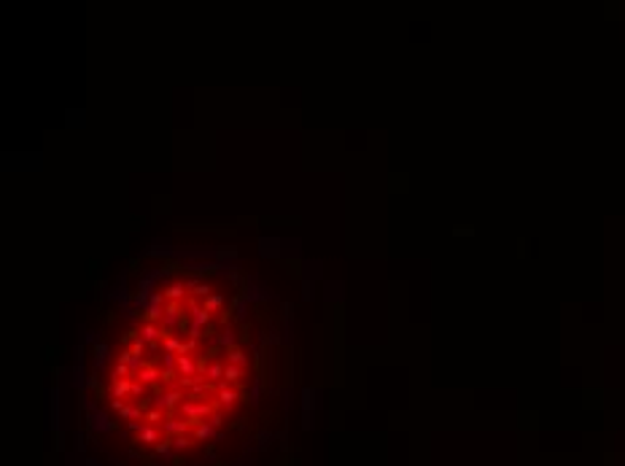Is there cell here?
<instances>
[{
	"label": "cell",
	"instance_id": "1",
	"mask_svg": "<svg viewBox=\"0 0 625 466\" xmlns=\"http://www.w3.org/2000/svg\"><path fill=\"white\" fill-rule=\"evenodd\" d=\"M208 323H210V313H208V310H205L202 305L189 302V337L191 340H200Z\"/></svg>",
	"mask_w": 625,
	"mask_h": 466
},
{
	"label": "cell",
	"instance_id": "2",
	"mask_svg": "<svg viewBox=\"0 0 625 466\" xmlns=\"http://www.w3.org/2000/svg\"><path fill=\"white\" fill-rule=\"evenodd\" d=\"M138 334H140V340H143L146 345H156L159 340H167L170 337V332L162 326V323H154V321H143L138 326Z\"/></svg>",
	"mask_w": 625,
	"mask_h": 466
},
{
	"label": "cell",
	"instance_id": "3",
	"mask_svg": "<svg viewBox=\"0 0 625 466\" xmlns=\"http://www.w3.org/2000/svg\"><path fill=\"white\" fill-rule=\"evenodd\" d=\"M189 318V315H184V302H167V307H165V315H162V326L167 329V332H173V329H181V323Z\"/></svg>",
	"mask_w": 625,
	"mask_h": 466
},
{
	"label": "cell",
	"instance_id": "4",
	"mask_svg": "<svg viewBox=\"0 0 625 466\" xmlns=\"http://www.w3.org/2000/svg\"><path fill=\"white\" fill-rule=\"evenodd\" d=\"M191 429V423L186 418H175V415H170V418H165L162 423V431L167 434V437H181V434H186Z\"/></svg>",
	"mask_w": 625,
	"mask_h": 466
},
{
	"label": "cell",
	"instance_id": "5",
	"mask_svg": "<svg viewBox=\"0 0 625 466\" xmlns=\"http://www.w3.org/2000/svg\"><path fill=\"white\" fill-rule=\"evenodd\" d=\"M216 399H219V407H235V404H238V399H240V394H238V388H232V385L221 383L219 391H216Z\"/></svg>",
	"mask_w": 625,
	"mask_h": 466
},
{
	"label": "cell",
	"instance_id": "6",
	"mask_svg": "<svg viewBox=\"0 0 625 466\" xmlns=\"http://www.w3.org/2000/svg\"><path fill=\"white\" fill-rule=\"evenodd\" d=\"M138 377H140V383H143V385H156L159 380H162V369L156 367V364H146V367L138 372Z\"/></svg>",
	"mask_w": 625,
	"mask_h": 466
},
{
	"label": "cell",
	"instance_id": "7",
	"mask_svg": "<svg viewBox=\"0 0 625 466\" xmlns=\"http://www.w3.org/2000/svg\"><path fill=\"white\" fill-rule=\"evenodd\" d=\"M129 391H132V380H113L108 394H110V399H124V396H129Z\"/></svg>",
	"mask_w": 625,
	"mask_h": 466
},
{
	"label": "cell",
	"instance_id": "8",
	"mask_svg": "<svg viewBox=\"0 0 625 466\" xmlns=\"http://www.w3.org/2000/svg\"><path fill=\"white\" fill-rule=\"evenodd\" d=\"M162 291H165V299H167V302H184L186 283H181V280H175V283H170L167 288H162Z\"/></svg>",
	"mask_w": 625,
	"mask_h": 466
},
{
	"label": "cell",
	"instance_id": "9",
	"mask_svg": "<svg viewBox=\"0 0 625 466\" xmlns=\"http://www.w3.org/2000/svg\"><path fill=\"white\" fill-rule=\"evenodd\" d=\"M224 369H226V364H221V361H210L208 364V369H205V377L210 380V383H224Z\"/></svg>",
	"mask_w": 625,
	"mask_h": 466
},
{
	"label": "cell",
	"instance_id": "10",
	"mask_svg": "<svg viewBox=\"0 0 625 466\" xmlns=\"http://www.w3.org/2000/svg\"><path fill=\"white\" fill-rule=\"evenodd\" d=\"M224 356H226V364H235V367H243V369L248 367V356H245V353H243V350H240V348H232V350H226Z\"/></svg>",
	"mask_w": 625,
	"mask_h": 466
},
{
	"label": "cell",
	"instance_id": "11",
	"mask_svg": "<svg viewBox=\"0 0 625 466\" xmlns=\"http://www.w3.org/2000/svg\"><path fill=\"white\" fill-rule=\"evenodd\" d=\"M89 420H92L94 431H113V423H110L103 412H92V415H89Z\"/></svg>",
	"mask_w": 625,
	"mask_h": 466
},
{
	"label": "cell",
	"instance_id": "12",
	"mask_svg": "<svg viewBox=\"0 0 625 466\" xmlns=\"http://www.w3.org/2000/svg\"><path fill=\"white\" fill-rule=\"evenodd\" d=\"M243 372H245L243 367H235V364H226V369H224V383H226V385H235V383H240V377H243Z\"/></svg>",
	"mask_w": 625,
	"mask_h": 466
},
{
	"label": "cell",
	"instance_id": "13",
	"mask_svg": "<svg viewBox=\"0 0 625 466\" xmlns=\"http://www.w3.org/2000/svg\"><path fill=\"white\" fill-rule=\"evenodd\" d=\"M108 358H110V348L105 342H97V345H94V367H97V369L105 367Z\"/></svg>",
	"mask_w": 625,
	"mask_h": 466
},
{
	"label": "cell",
	"instance_id": "14",
	"mask_svg": "<svg viewBox=\"0 0 625 466\" xmlns=\"http://www.w3.org/2000/svg\"><path fill=\"white\" fill-rule=\"evenodd\" d=\"M191 269L200 275H213L221 269V262H197V264H191Z\"/></svg>",
	"mask_w": 625,
	"mask_h": 466
},
{
	"label": "cell",
	"instance_id": "15",
	"mask_svg": "<svg viewBox=\"0 0 625 466\" xmlns=\"http://www.w3.org/2000/svg\"><path fill=\"white\" fill-rule=\"evenodd\" d=\"M213 429H216V426L205 423V420H202V423H197V426H194V439H197V442L210 439V437H213Z\"/></svg>",
	"mask_w": 625,
	"mask_h": 466
},
{
	"label": "cell",
	"instance_id": "16",
	"mask_svg": "<svg viewBox=\"0 0 625 466\" xmlns=\"http://www.w3.org/2000/svg\"><path fill=\"white\" fill-rule=\"evenodd\" d=\"M205 310H208V313H216V310H221L224 307V297H221V294H210L208 299H205V305H202Z\"/></svg>",
	"mask_w": 625,
	"mask_h": 466
},
{
	"label": "cell",
	"instance_id": "17",
	"mask_svg": "<svg viewBox=\"0 0 625 466\" xmlns=\"http://www.w3.org/2000/svg\"><path fill=\"white\" fill-rule=\"evenodd\" d=\"M165 350H167V353H181V350H184V340L170 334V337L165 340Z\"/></svg>",
	"mask_w": 625,
	"mask_h": 466
},
{
	"label": "cell",
	"instance_id": "18",
	"mask_svg": "<svg viewBox=\"0 0 625 466\" xmlns=\"http://www.w3.org/2000/svg\"><path fill=\"white\" fill-rule=\"evenodd\" d=\"M235 342H238V337H235V332H232V329L221 332V337H219V345H221V348L232 350V348H235Z\"/></svg>",
	"mask_w": 625,
	"mask_h": 466
},
{
	"label": "cell",
	"instance_id": "19",
	"mask_svg": "<svg viewBox=\"0 0 625 466\" xmlns=\"http://www.w3.org/2000/svg\"><path fill=\"white\" fill-rule=\"evenodd\" d=\"M170 442H173V450H186L191 445V439L186 437V434H181V437H173Z\"/></svg>",
	"mask_w": 625,
	"mask_h": 466
},
{
	"label": "cell",
	"instance_id": "20",
	"mask_svg": "<svg viewBox=\"0 0 625 466\" xmlns=\"http://www.w3.org/2000/svg\"><path fill=\"white\" fill-rule=\"evenodd\" d=\"M210 291H213V288H210V283H200L191 294H194V297H205V299H208V297H210Z\"/></svg>",
	"mask_w": 625,
	"mask_h": 466
},
{
	"label": "cell",
	"instance_id": "21",
	"mask_svg": "<svg viewBox=\"0 0 625 466\" xmlns=\"http://www.w3.org/2000/svg\"><path fill=\"white\" fill-rule=\"evenodd\" d=\"M135 356H132V350H122V353L116 356V364H124V367H129V361H132Z\"/></svg>",
	"mask_w": 625,
	"mask_h": 466
},
{
	"label": "cell",
	"instance_id": "22",
	"mask_svg": "<svg viewBox=\"0 0 625 466\" xmlns=\"http://www.w3.org/2000/svg\"><path fill=\"white\" fill-rule=\"evenodd\" d=\"M129 350H132V356H140V358H143V353H146V342L138 337V340L132 342V348H129Z\"/></svg>",
	"mask_w": 625,
	"mask_h": 466
},
{
	"label": "cell",
	"instance_id": "23",
	"mask_svg": "<svg viewBox=\"0 0 625 466\" xmlns=\"http://www.w3.org/2000/svg\"><path fill=\"white\" fill-rule=\"evenodd\" d=\"M143 394H146V385H143V383H132V391H129V396L138 399V396H143Z\"/></svg>",
	"mask_w": 625,
	"mask_h": 466
},
{
	"label": "cell",
	"instance_id": "24",
	"mask_svg": "<svg viewBox=\"0 0 625 466\" xmlns=\"http://www.w3.org/2000/svg\"><path fill=\"white\" fill-rule=\"evenodd\" d=\"M259 391H261V383L259 380H254V385H251V402H259Z\"/></svg>",
	"mask_w": 625,
	"mask_h": 466
},
{
	"label": "cell",
	"instance_id": "25",
	"mask_svg": "<svg viewBox=\"0 0 625 466\" xmlns=\"http://www.w3.org/2000/svg\"><path fill=\"white\" fill-rule=\"evenodd\" d=\"M73 375H75V383L81 385V383H84V369H81V364H75V367H73Z\"/></svg>",
	"mask_w": 625,
	"mask_h": 466
},
{
	"label": "cell",
	"instance_id": "26",
	"mask_svg": "<svg viewBox=\"0 0 625 466\" xmlns=\"http://www.w3.org/2000/svg\"><path fill=\"white\" fill-rule=\"evenodd\" d=\"M87 385H89V388H97V385H100V383H97V375H89Z\"/></svg>",
	"mask_w": 625,
	"mask_h": 466
},
{
	"label": "cell",
	"instance_id": "27",
	"mask_svg": "<svg viewBox=\"0 0 625 466\" xmlns=\"http://www.w3.org/2000/svg\"><path fill=\"white\" fill-rule=\"evenodd\" d=\"M84 342H94V334L92 332H84ZM94 345H97V342H94Z\"/></svg>",
	"mask_w": 625,
	"mask_h": 466
}]
</instances>
